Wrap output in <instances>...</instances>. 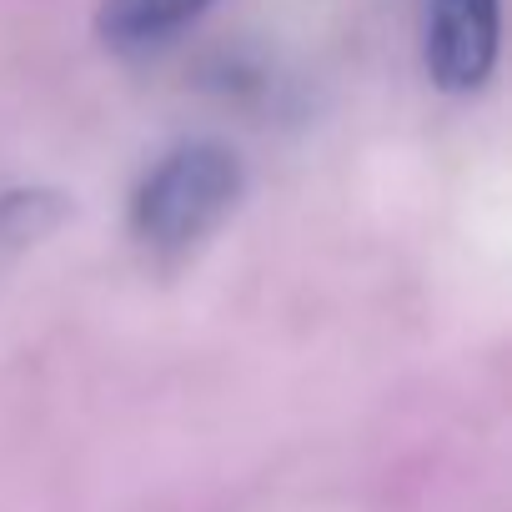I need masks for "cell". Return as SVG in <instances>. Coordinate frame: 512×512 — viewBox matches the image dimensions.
<instances>
[{"label":"cell","instance_id":"2","mask_svg":"<svg viewBox=\"0 0 512 512\" xmlns=\"http://www.w3.org/2000/svg\"><path fill=\"white\" fill-rule=\"evenodd\" d=\"M502 46V6L497 0H427L422 61L437 91L472 96L487 86Z\"/></svg>","mask_w":512,"mask_h":512},{"label":"cell","instance_id":"1","mask_svg":"<svg viewBox=\"0 0 512 512\" xmlns=\"http://www.w3.org/2000/svg\"><path fill=\"white\" fill-rule=\"evenodd\" d=\"M246 166L221 141L171 146L131 191V236L151 256H186L201 246L241 201Z\"/></svg>","mask_w":512,"mask_h":512},{"label":"cell","instance_id":"4","mask_svg":"<svg viewBox=\"0 0 512 512\" xmlns=\"http://www.w3.org/2000/svg\"><path fill=\"white\" fill-rule=\"evenodd\" d=\"M66 216H71L66 191H51V186H11V191H0V241H11V246L51 236Z\"/></svg>","mask_w":512,"mask_h":512},{"label":"cell","instance_id":"3","mask_svg":"<svg viewBox=\"0 0 512 512\" xmlns=\"http://www.w3.org/2000/svg\"><path fill=\"white\" fill-rule=\"evenodd\" d=\"M206 11H211V0H101L96 36L116 56H146V51L171 46Z\"/></svg>","mask_w":512,"mask_h":512}]
</instances>
